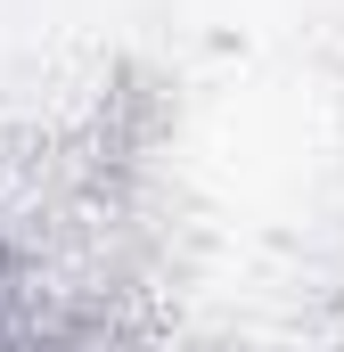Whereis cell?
<instances>
[{
  "mask_svg": "<svg viewBox=\"0 0 344 352\" xmlns=\"http://www.w3.org/2000/svg\"><path fill=\"white\" fill-rule=\"evenodd\" d=\"M0 352H66L50 311L25 295V287H0Z\"/></svg>",
  "mask_w": 344,
  "mask_h": 352,
  "instance_id": "6da1fadb",
  "label": "cell"
}]
</instances>
